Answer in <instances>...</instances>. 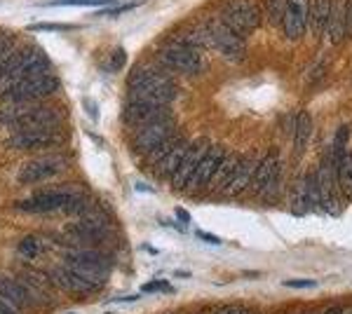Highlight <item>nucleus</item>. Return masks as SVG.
<instances>
[{"mask_svg": "<svg viewBox=\"0 0 352 314\" xmlns=\"http://www.w3.org/2000/svg\"><path fill=\"white\" fill-rule=\"evenodd\" d=\"M179 89L167 68L160 64H141L129 76L127 101H148V104L169 106L176 99Z\"/></svg>", "mask_w": 352, "mask_h": 314, "instance_id": "obj_1", "label": "nucleus"}, {"mask_svg": "<svg viewBox=\"0 0 352 314\" xmlns=\"http://www.w3.org/2000/svg\"><path fill=\"white\" fill-rule=\"evenodd\" d=\"M89 199L85 197V192L80 188L73 186H59V188H50V190L33 192L31 197L16 202V209L24 211V214H68V216H78L82 211V207Z\"/></svg>", "mask_w": 352, "mask_h": 314, "instance_id": "obj_2", "label": "nucleus"}, {"mask_svg": "<svg viewBox=\"0 0 352 314\" xmlns=\"http://www.w3.org/2000/svg\"><path fill=\"white\" fill-rule=\"evenodd\" d=\"M0 127L10 129V134L33 129H61V111L52 106H41L36 101H31V104H3Z\"/></svg>", "mask_w": 352, "mask_h": 314, "instance_id": "obj_3", "label": "nucleus"}, {"mask_svg": "<svg viewBox=\"0 0 352 314\" xmlns=\"http://www.w3.org/2000/svg\"><path fill=\"white\" fill-rule=\"evenodd\" d=\"M155 61L169 73H179V76H200L202 71H207L202 47H195L181 36L162 40L155 47Z\"/></svg>", "mask_w": 352, "mask_h": 314, "instance_id": "obj_4", "label": "nucleus"}, {"mask_svg": "<svg viewBox=\"0 0 352 314\" xmlns=\"http://www.w3.org/2000/svg\"><path fill=\"white\" fill-rule=\"evenodd\" d=\"M219 16L223 19L226 26L232 28L237 36L247 40L261 26L263 8H261L256 0H226Z\"/></svg>", "mask_w": 352, "mask_h": 314, "instance_id": "obj_5", "label": "nucleus"}, {"mask_svg": "<svg viewBox=\"0 0 352 314\" xmlns=\"http://www.w3.org/2000/svg\"><path fill=\"white\" fill-rule=\"evenodd\" d=\"M56 89H59V78L52 76V73H45V76L21 80L12 87L3 89L0 101L3 104H31V101H41L45 96L54 94Z\"/></svg>", "mask_w": 352, "mask_h": 314, "instance_id": "obj_6", "label": "nucleus"}, {"mask_svg": "<svg viewBox=\"0 0 352 314\" xmlns=\"http://www.w3.org/2000/svg\"><path fill=\"white\" fill-rule=\"evenodd\" d=\"M209 28V40H212V47L217 49L230 61H242L244 54H247V45H244V38L237 36L232 28L223 24L221 16H212V19H204Z\"/></svg>", "mask_w": 352, "mask_h": 314, "instance_id": "obj_7", "label": "nucleus"}, {"mask_svg": "<svg viewBox=\"0 0 352 314\" xmlns=\"http://www.w3.org/2000/svg\"><path fill=\"white\" fill-rule=\"evenodd\" d=\"M64 262L87 279H92L94 284L106 282V277H109V272H111L104 256L92 249H68L64 254Z\"/></svg>", "mask_w": 352, "mask_h": 314, "instance_id": "obj_8", "label": "nucleus"}, {"mask_svg": "<svg viewBox=\"0 0 352 314\" xmlns=\"http://www.w3.org/2000/svg\"><path fill=\"white\" fill-rule=\"evenodd\" d=\"M176 134L174 131V122L172 120H162V122H153L146 124V127H139L134 131V139H132V148L136 155L141 157H148L155 148H160L164 141H169Z\"/></svg>", "mask_w": 352, "mask_h": 314, "instance_id": "obj_9", "label": "nucleus"}, {"mask_svg": "<svg viewBox=\"0 0 352 314\" xmlns=\"http://www.w3.org/2000/svg\"><path fill=\"white\" fill-rule=\"evenodd\" d=\"M64 144V131L61 129H33V131H16L8 136V146L14 150H45Z\"/></svg>", "mask_w": 352, "mask_h": 314, "instance_id": "obj_10", "label": "nucleus"}, {"mask_svg": "<svg viewBox=\"0 0 352 314\" xmlns=\"http://www.w3.org/2000/svg\"><path fill=\"white\" fill-rule=\"evenodd\" d=\"M64 169H66V159L61 155L31 159V162H26L24 167L19 169V183L21 186L41 183V181H47V179H52V176H59Z\"/></svg>", "mask_w": 352, "mask_h": 314, "instance_id": "obj_11", "label": "nucleus"}, {"mask_svg": "<svg viewBox=\"0 0 352 314\" xmlns=\"http://www.w3.org/2000/svg\"><path fill=\"white\" fill-rule=\"evenodd\" d=\"M124 124H132V127H146V124L153 122H162V120H172V113H169V106H157V104H148V101H127L124 106Z\"/></svg>", "mask_w": 352, "mask_h": 314, "instance_id": "obj_12", "label": "nucleus"}, {"mask_svg": "<svg viewBox=\"0 0 352 314\" xmlns=\"http://www.w3.org/2000/svg\"><path fill=\"white\" fill-rule=\"evenodd\" d=\"M280 174H282L280 153L268 150L258 159V167L254 171L252 186L256 188V192H261V195H270V192H275V188L280 186Z\"/></svg>", "mask_w": 352, "mask_h": 314, "instance_id": "obj_13", "label": "nucleus"}, {"mask_svg": "<svg viewBox=\"0 0 352 314\" xmlns=\"http://www.w3.org/2000/svg\"><path fill=\"white\" fill-rule=\"evenodd\" d=\"M310 19V0H287L285 16H282V28H285L287 40L296 43L305 36Z\"/></svg>", "mask_w": 352, "mask_h": 314, "instance_id": "obj_14", "label": "nucleus"}, {"mask_svg": "<svg viewBox=\"0 0 352 314\" xmlns=\"http://www.w3.org/2000/svg\"><path fill=\"white\" fill-rule=\"evenodd\" d=\"M207 148L209 146L204 144V141H190L188 148H186V155L179 164V169H176V174L172 176V181H169L174 190H188V183L197 169V162L204 157Z\"/></svg>", "mask_w": 352, "mask_h": 314, "instance_id": "obj_15", "label": "nucleus"}, {"mask_svg": "<svg viewBox=\"0 0 352 314\" xmlns=\"http://www.w3.org/2000/svg\"><path fill=\"white\" fill-rule=\"evenodd\" d=\"M52 279L56 282V287L68 291V293H73V295H89V293H94L96 287H99V284H94L92 279H87L85 275H80V272H76L71 265H66V262L59 267H54Z\"/></svg>", "mask_w": 352, "mask_h": 314, "instance_id": "obj_16", "label": "nucleus"}, {"mask_svg": "<svg viewBox=\"0 0 352 314\" xmlns=\"http://www.w3.org/2000/svg\"><path fill=\"white\" fill-rule=\"evenodd\" d=\"M226 157V150L223 148H207V153H204V157L197 162V169L195 174H192L190 183H188V190H200V188H207L209 183L214 181V176H217V169L221 167V162H223Z\"/></svg>", "mask_w": 352, "mask_h": 314, "instance_id": "obj_17", "label": "nucleus"}, {"mask_svg": "<svg viewBox=\"0 0 352 314\" xmlns=\"http://www.w3.org/2000/svg\"><path fill=\"white\" fill-rule=\"evenodd\" d=\"M66 235L71 239H76L78 244H101L111 237V232L106 230V225H99V223H87V221H78L73 225H66Z\"/></svg>", "mask_w": 352, "mask_h": 314, "instance_id": "obj_18", "label": "nucleus"}, {"mask_svg": "<svg viewBox=\"0 0 352 314\" xmlns=\"http://www.w3.org/2000/svg\"><path fill=\"white\" fill-rule=\"evenodd\" d=\"M258 167V157L256 155H244L237 162L235 171L230 176V183L226 186V192H232V195H240V192L247 190L254 181V171Z\"/></svg>", "mask_w": 352, "mask_h": 314, "instance_id": "obj_19", "label": "nucleus"}, {"mask_svg": "<svg viewBox=\"0 0 352 314\" xmlns=\"http://www.w3.org/2000/svg\"><path fill=\"white\" fill-rule=\"evenodd\" d=\"M331 157H333V167H336L340 195L345 199H352V153H348L345 148L333 146Z\"/></svg>", "mask_w": 352, "mask_h": 314, "instance_id": "obj_20", "label": "nucleus"}, {"mask_svg": "<svg viewBox=\"0 0 352 314\" xmlns=\"http://www.w3.org/2000/svg\"><path fill=\"white\" fill-rule=\"evenodd\" d=\"M345 8H348V0H331V16H329V24H327V38L331 45H340L343 38L348 36Z\"/></svg>", "mask_w": 352, "mask_h": 314, "instance_id": "obj_21", "label": "nucleus"}, {"mask_svg": "<svg viewBox=\"0 0 352 314\" xmlns=\"http://www.w3.org/2000/svg\"><path fill=\"white\" fill-rule=\"evenodd\" d=\"M186 148H188V144H184V141H176L172 150H169L162 159H157V162L153 164V174H155L157 179L172 181V176L176 174L181 159H184V155H186Z\"/></svg>", "mask_w": 352, "mask_h": 314, "instance_id": "obj_22", "label": "nucleus"}, {"mask_svg": "<svg viewBox=\"0 0 352 314\" xmlns=\"http://www.w3.org/2000/svg\"><path fill=\"white\" fill-rule=\"evenodd\" d=\"M329 16H331V0H310V19L308 31L312 38H320L327 33Z\"/></svg>", "mask_w": 352, "mask_h": 314, "instance_id": "obj_23", "label": "nucleus"}, {"mask_svg": "<svg viewBox=\"0 0 352 314\" xmlns=\"http://www.w3.org/2000/svg\"><path fill=\"white\" fill-rule=\"evenodd\" d=\"M0 298L8 300L14 310H24L28 305V291L21 282H14L10 277H0Z\"/></svg>", "mask_w": 352, "mask_h": 314, "instance_id": "obj_24", "label": "nucleus"}, {"mask_svg": "<svg viewBox=\"0 0 352 314\" xmlns=\"http://www.w3.org/2000/svg\"><path fill=\"white\" fill-rule=\"evenodd\" d=\"M310 134H312V117L310 113H300L296 117V122H294V148H296V153H303L305 146H308L310 141Z\"/></svg>", "mask_w": 352, "mask_h": 314, "instance_id": "obj_25", "label": "nucleus"}, {"mask_svg": "<svg viewBox=\"0 0 352 314\" xmlns=\"http://www.w3.org/2000/svg\"><path fill=\"white\" fill-rule=\"evenodd\" d=\"M237 162H240V157L226 153L223 162H221V167L217 169V176H214V181H212V183L217 186V190H226V186L230 183V176H232V171H235Z\"/></svg>", "mask_w": 352, "mask_h": 314, "instance_id": "obj_26", "label": "nucleus"}, {"mask_svg": "<svg viewBox=\"0 0 352 314\" xmlns=\"http://www.w3.org/2000/svg\"><path fill=\"white\" fill-rule=\"evenodd\" d=\"M261 8H263L268 24L277 26V24H282V16H285L287 0H263V5H261Z\"/></svg>", "mask_w": 352, "mask_h": 314, "instance_id": "obj_27", "label": "nucleus"}, {"mask_svg": "<svg viewBox=\"0 0 352 314\" xmlns=\"http://www.w3.org/2000/svg\"><path fill=\"white\" fill-rule=\"evenodd\" d=\"M19 254L24 256V258H36V256L41 254V239H38V237H24L19 242Z\"/></svg>", "mask_w": 352, "mask_h": 314, "instance_id": "obj_28", "label": "nucleus"}, {"mask_svg": "<svg viewBox=\"0 0 352 314\" xmlns=\"http://www.w3.org/2000/svg\"><path fill=\"white\" fill-rule=\"evenodd\" d=\"M287 289H312L315 287V282L312 279H289V282H285Z\"/></svg>", "mask_w": 352, "mask_h": 314, "instance_id": "obj_29", "label": "nucleus"}, {"mask_svg": "<svg viewBox=\"0 0 352 314\" xmlns=\"http://www.w3.org/2000/svg\"><path fill=\"white\" fill-rule=\"evenodd\" d=\"M109 0H52V5H104Z\"/></svg>", "mask_w": 352, "mask_h": 314, "instance_id": "obj_30", "label": "nucleus"}, {"mask_svg": "<svg viewBox=\"0 0 352 314\" xmlns=\"http://www.w3.org/2000/svg\"><path fill=\"white\" fill-rule=\"evenodd\" d=\"M124 61H127V56H124L122 49H116V52H113V56H111V61H109V64H111L109 68H111V71H118V68H120Z\"/></svg>", "mask_w": 352, "mask_h": 314, "instance_id": "obj_31", "label": "nucleus"}, {"mask_svg": "<svg viewBox=\"0 0 352 314\" xmlns=\"http://www.w3.org/2000/svg\"><path fill=\"white\" fill-rule=\"evenodd\" d=\"M66 28H76V26H66V24H33L31 31H66Z\"/></svg>", "mask_w": 352, "mask_h": 314, "instance_id": "obj_32", "label": "nucleus"}, {"mask_svg": "<svg viewBox=\"0 0 352 314\" xmlns=\"http://www.w3.org/2000/svg\"><path fill=\"white\" fill-rule=\"evenodd\" d=\"M157 291H172L167 282H151L144 287V293H157Z\"/></svg>", "mask_w": 352, "mask_h": 314, "instance_id": "obj_33", "label": "nucleus"}, {"mask_svg": "<svg viewBox=\"0 0 352 314\" xmlns=\"http://www.w3.org/2000/svg\"><path fill=\"white\" fill-rule=\"evenodd\" d=\"M345 144H348V127H340L338 134H336V144H333V146L345 148Z\"/></svg>", "mask_w": 352, "mask_h": 314, "instance_id": "obj_34", "label": "nucleus"}, {"mask_svg": "<svg viewBox=\"0 0 352 314\" xmlns=\"http://www.w3.org/2000/svg\"><path fill=\"white\" fill-rule=\"evenodd\" d=\"M345 26L348 33H352V0H348V8H345Z\"/></svg>", "mask_w": 352, "mask_h": 314, "instance_id": "obj_35", "label": "nucleus"}, {"mask_svg": "<svg viewBox=\"0 0 352 314\" xmlns=\"http://www.w3.org/2000/svg\"><path fill=\"white\" fill-rule=\"evenodd\" d=\"M0 314H16V310H14L12 305H10L8 300H3V298H0Z\"/></svg>", "mask_w": 352, "mask_h": 314, "instance_id": "obj_36", "label": "nucleus"}, {"mask_svg": "<svg viewBox=\"0 0 352 314\" xmlns=\"http://www.w3.org/2000/svg\"><path fill=\"white\" fill-rule=\"evenodd\" d=\"M200 235V239H204V242H209V244H219L221 239L219 237H212V235H207V232H197Z\"/></svg>", "mask_w": 352, "mask_h": 314, "instance_id": "obj_37", "label": "nucleus"}, {"mask_svg": "<svg viewBox=\"0 0 352 314\" xmlns=\"http://www.w3.org/2000/svg\"><path fill=\"white\" fill-rule=\"evenodd\" d=\"M176 214H179V218H181V221H184V223H188V221H190V216H188V214H186V211H184V209H176Z\"/></svg>", "mask_w": 352, "mask_h": 314, "instance_id": "obj_38", "label": "nucleus"}, {"mask_svg": "<svg viewBox=\"0 0 352 314\" xmlns=\"http://www.w3.org/2000/svg\"><path fill=\"white\" fill-rule=\"evenodd\" d=\"M324 314H343V307H329Z\"/></svg>", "mask_w": 352, "mask_h": 314, "instance_id": "obj_39", "label": "nucleus"}, {"mask_svg": "<svg viewBox=\"0 0 352 314\" xmlns=\"http://www.w3.org/2000/svg\"><path fill=\"white\" fill-rule=\"evenodd\" d=\"M242 314H254V312H249V310H242Z\"/></svg>", "mask_w": 352, "mask_h": 314, "instance_id": "obj_40", "label": "nucleus"}]
</instances>
